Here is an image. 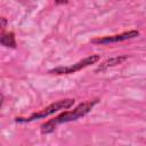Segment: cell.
<instances>
[{"mask_svg": "<svg viewBox=\"0 0 146 146\" xmlns=\"http://www.w3.org/2000/svg\"><path fill=\"white\" fill-rule=\"evenodd\" d=\"M97 103H98V99L88 100V102H84V103L79 104L74 110H71V111H67V112H64V113L59 114L55 119H51V120L47 121L46 123H43L41 125V132L43 135L50 133V132H52L57 128L58 124L67 123V122H71V121H75V120L84 116L86 114H88L92 110V107Z\"/></svg>", "mask_w": 146, "mask_h": 146, "instance_id": "1", "label": "cell"}, {"mask_svg": "<svg viewBox=\"0 0 146 146\" xmlns=\"http://www.w3.org/2000/svg\"><path fill=\"white\" fill-rule=\"evenodd\" d=\"M73 105H74V99H72V98L60 99V100H57V102L48 105L47 107L40 110L39 112L33 113L29 117H16V122H21V123L22 122H32V121H35L39 119H44V117H47V116H49L56 112H59L63 110H68Z\"/></svg>", "mask_w": 146, "mask_h": 146, "instance_id": "2", "label": "cell"}, {"mask_svg": "<svg viewBox=\"0 0 146 146\" xmlns=\"http://www.w3.org/2000/svg\"><path fill=\"white\" fill-rule=\"evenodd\" d=\"M99 58L100 57L98 55H91V56H88V57L70 65V66H59V67L52 68V70L49 71V73L50 74H57V75H59V74H72V73L81 71L82 68L88 67V66L97 63L99 60Z\"/></svg>", "mask_w": 146, "mask_h": 146, "instance_id": "3", "label": "cell"}, {"mask_svg": "<svg viewBox=\"0 0 146 146\" xmlns=\"http://www.w3.org/2000/svg\"><path fill=\"white\" fill-rule=\"evenodd\" d=\"M139 36V31L137 30H130L128 32H123L120 34L115 35H108V36H102V38H96L91 40V43L95 44H110V43H117L127 40H131Z\"/></svg>", "mask_w": 146, "mask_h": 146, "instance_id": "4", "label": "cell"}, {"mask_svg": "<svg viewBox=\"0 0 146 146\" xmlns=\"http://www.w3.org/2000/svg\"><path fill=\"white\" fill-rule=\"evenodd\" d=\"M128 59V56H116V57H112V58H110V59H106V60H104L97 68H96V73H98V72H104V71H106L108 67H113V66H116V65H119V64H122L124 60H127Z\"/></svg>", "mask_w": 146, "mask_h": 146, "instance_id": "5", "label": "cell"}, {"mask_svg": "<svg viewBox=\"0 0 146 146\" xmlns=\"http://www.w3.org/2000/svg\"><path fill=\"white\" fill-rule=\"evenodd\" d=\"M0 42L2 46L7 47V48H15L16 47V40H15V35L13 32H2L1 38H0Z\"/></svg>", "mask_w": 146, "mask_h": 146, "instance_id": "6", "label": "cell"}, {"mask_svg": "<svg viewBox=\"0 0 146 146\" xmlns=\"http://www.w3.org/2000/svg\"><path fill=\"white\" fill-rule=\"evenodd\" d=\"M0 21H1V30H2V32H3V30H5L6 25H7V19H6L5 17H1Z\"/></svg>", "mask_w": 146, "mask_h": 146, "instance_id": "7", "label": "cell"}, {"mask_svg": "<svg viewBox=\"0 0 146 146\" xmlns=\"http://www.w3.org/2000/svg\"><path fill=\"white\" fill-rule=\"evenodd\" d=\"M66 2H67V0H55V3L56 5H64Z\"/></svg>", "mask_w": 146, "mask_h": 146, "instance_id": "8", "label": "cell"}]
</instances>
